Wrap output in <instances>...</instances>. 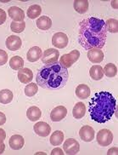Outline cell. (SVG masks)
Returning <instances> with one entry per match:
<instances>
[{
    "instance_id": "6da1fadb",
    "label": "cell",
    "mask_w": 118,
    "mask_h": 155,
    "mask_svg": "<svg viewBox=\"0 0 118 155\" xmlns=\"http://www.w3.org/2000/svg\"><path fill=\"white\" fill-rule=\"evenodd\" d=\"M107 30L105 22L96 17H89L80 23L78 42L82 48L89 50L103 48L106 41Z\"/></svg>"
},
{
    "instance_id": "7a4b0ae2",
    "label": "cell",
    "mask_w": 118,
    "mask_h": 155,
    "mask_svg": "<svg viewBox=\"0 0 118 155\" xmlns=\"http://www.w3.org/2000/svg\"><path fill=\"white\" fill-rule=\"evenodd\" d=\"M69 79L68 69L59 61L45 64L37 73V84L46 90L57 91L66 85Z\"/></svg>"
},
{
    "instance_id": "3957f363",
    "label": "cell",
    "mask_w": 118,
    "mask_h": 155,
    "mask_svg": "<svg viewBox=\"0 0 118 155\" xmlns=\"http://www.w3.org/2000/svg\"><path fill=\"white\" fill-rule=\"evenodd\" d=\"M116 109V101L108 91H100L94 94L89 102L90 118L97 123L109 121Z\"/></svg>"
},
{
    "instance_id": "277c9868",
    "label": "cell",
    "mask_w": 118,
    "mask_h": 155,
    "mask_svg": "<svg viewBox=\"0 0 118 155\" xmlns=\"http://www.w3.org/2000/svg\"><path fill=\"white\" fill-rule=\"evenodd\" d=\"M112 141H113V134L110 130L103 129L97 133V141L100 146H109Z\"/></svg>"
},
{
    "instance_id": "5b68a950",
    "label": "cell",
    "mask_w": 118,
    "mask_h": 155,
    "mask_svg": "<svg viewBox=\"0 0 118 155\" xmlns=\"http://www.w3.org/2000/svg\"><path fill=\"white\" fill-rule=\"evenodd\" d=\"M80 57V52L77 50H72V52H70L69 54H65L60 57L59 62L63 65L64 67H65L66 68H71L74 62H76L78 61Z\"/></svg>"
},
{
    "instance_id": "8992f818",
    "label": "cell",
    "mask_w": 118,
    "mask_h": 155,
    "mask_svg": "<svg viewBox=\"0 0 118 155\" xmlns=\"http://www.w3.org/2000/svg\"><path fill=\"white\" fill-rule=\"evenodd\" d=\"M63 147L65 153L68 155L77 154L80 150V145H79L78 141L73 138H68L65 141Z\"/></svg>"
},
{
    "instance_id": "52a82bcc",
    "label": "cell",
    "mask_w": 118,
    "mask_h": 155,
    "mask_svg": "<svg viewBox=\"0 0 118 155\" xmlns=\"http://www.w3.org/2000/svg\"><path fill=\"white\" fill-rule=\"evenodd\" d=\"M59 55V53L58 50L53 49V48H50V49L46 50L43 52V54L42 55V61L44 64L54 63V62L58 61Z\"/></svg>"
},
{
    "instance_id": "ba28073f",
    "label": "cell",
    "mask_w": 118,
    "mask_h": 155,
    "mask_svg": "<svg viewBox=\"0 0 118 155\" xmlns=\"http://www.w3.org/2000/svg\"><path fill=\"white\" fill-rule=\"evenodd\" d=\"M68 37L64 32H57L52 38V44L53 45L59 48V49H64L68 45Z\"/></svg>"
},
{
    "instance_id": "9c48e42d",
    "label": "cell",
    "mask_w": 118,
    "mask_h": 155,
    "mask_svg": "<svg viewBox=\"0 0 118 155\" xmlns=\"http://www.w3.org/2000/svg\"><path fill=\"white\" fill-rule=\"evenodd\" d=\"M67 114V109L64 106H58L52 110L50 114V119L53 122H59L65 118Z\"/></svg>"
},
{
    "instance_id": "30bf717a",
    "label": "cell",
    "mask_w": 118,
    "mask_h": 155,
    "mask_svg": "<svg viewBox=\"0 0 118 155\" xmlns=\"http://www.w3.org/2000/svg\"><path fill=\"white\" fill-rule=\"evenodd\" d=\"M79 136L82 141H86V142H90L94 139V136H95L94 130L89 125H84L80 129Z\"/></svg>"
},
{
    "instance_id": "8fae6325",
    "label": "cell",
    "mask_w": 118,
    "mask_h": 155,
    "mask_svg": "<svg viewBox=\"0 0 118 155\" xmlns=\"http://www.w3.org/2000/svg\"><path fill=\"white\" fill-rule=\"evenodd\" d=\"M33 130L37 136L42 137H48L51 132L50 125L45 122H37V124H35Z\"/></svg>"
},
{
    "instance_id": "7c38bea8",
    "label": "cell",
    "mask_w": 118,
    "mask_h": 155,
    "mask_svg": "<svg viewBox=\"0 0 118 155\" xmlns=\"http://www.w3.org/2000/svg\"><path fill=\"white\" fill-rule=\"evenodd\" d=\"M21 45H22L21 38L18 36L11 35L8 37V38L6 39V47L8 48V50L11 51H16L20 50Z\"/></svg>"
},
{
    "instance_id": "4fadbf2b",
    "label": "cell",
    "mask_w": 118,
    "mask_h": 155,
    "mask_svg": "<svg viewBox=\"0 0 118 155\" xmlns=\"http://www.w3.org/2000/svg\"><path fill=\"white\" fill-rule=\"evenodd\" d=\"M88 58L93 63H100L104 60V53L100 49L94 48L88 51Z\"/></svg>"
},
{
    "instance_id": "5bb4252c",
    "label": "cell",
    "mask_w": 118,
    "mask_h": 155,
    "mask_svg": "<svg viewBox=\"0 0 118 155\" xmlns=\"http://www.w3.org/2000/svg\"><path fill=\"white\" fill-rule=\"evenodd\" d=\"M8 14L9 17L12 19L14 21L16 22H21L25 18V13L22 9L16 6H12L10 7L8 10Z\"/></svg>"
},
{
    "instance_id": "9a60e30c",
    "label": "cell",
    "mask_w": 118,
    "mask_h": 155,
    "mask_svg": "<svg viewBox=\"0 0 118 155\" xmlns=\"http://www.w3.org/2000/svg\"><path fill=\"white\" fill-rule=\"evenodd\" d=\"M9 146L12 149L14 150H20L21 149L24 144H25V141H24V138L20 135H14L10 137L9 139Z\"/></svg>"
},
{
    "instance_id": "2e32d148",
    "label": "cell",
    "mask_w": 118,
    "mask_h": 155,
    "mask_svg": "<svg viewBox=\"0 0 118 155\" xmlns=\"http://www.w3.org/2000/svg\"><path fill=\"white\" fill-rule=\"evenodd\" d=\"M19 80L22 84H29L33 78V73L29 68H22L18 72Z\"/></svg>"
},
{
    "instance_id": "e0dca14e",
    "label": "cell",
    "mask_w": 118,
    "mask_h": 155,
    "mask_svg": "<svg viewBox=\"0 0 118 155\" xmlns=\"http://www.w3.org/2000/svg\"><path fill=\"white\" fill-rule=\"evenodd\" d=\"M41 57L42 50L39 47L34 46V47H32L30 50H28L27 58V60L30 62H35V61L40 59Z\"/></svg>"
},
{
    "instance_id": "ac0fdd59",
    "label": "cell",
    "mask_w": 118,
    "mask_h": 155,
    "mask_svg": "<svg viewBox=\"0 0 118 155\" xmlns=\"http://www.w3.org/2000/svg\"><path fill=\"white\" fill-rule=\"evenodd\" d=\"M86 114V107L85 104L82 102H77L73 107L72 115L75 119H82L84 117V115Z\"/></svg>"
},
{
    "instance_id": "d6986e66",
    "label": "cell",
    "mask_w": 118,
    "mask_h": 155,
    "mask_svg": "<svg viewBox=\"0 0 118 155\" xmlns=\"http://www.w3.org/2000/svg\"><path fill=\"white\" fill-rule=\"evenodd\" d=\"M27 116L28 119L30 121H32V122L37 121L42 116L41 110L39 109L37 107H35V106L31 107L28 108L27 112Z\"/></svg>"
},
{
    "instance_id": "ffe728a7",
    "label": "cell",
    "mask_w": 118,
    "mask_h": 155,
    "mask_svg": "<svg viewBox=\"0 0 118 155\" xmlns=\"http://www.w3.org/2000/svg\"><path fill=\"white\" fill-rule=\"evenodd\" d=\"M37 27L41 30H49L52 26V21L49 16H40L37 20Z\"/></svg>"
},
{
    "instance_id": "44dd1931",
    "label": "cell",
    "mask_w": 118,
    "mask_h": 155,
    "mask_svg": "<svg viewBox=\"0 0 118 155\" xmlns=\"http://www.w3.org/2000/svg\"><path fill=\"white\" fill-rule=\"evenodd\" d=\"M76 95L80 99H87L90 95V89L87 84H79L76 88Z\"/></svg>"
},
{
    "instance_id": "7402d4cb",
    "label": "cell",
    "mask_w": 118,
    "mask_h": 155,
    "mask_svg": "<svg viewBox=\"0 0 118 155\" xmlns=\"http://www.w3.org/2000/svg\"><path fill=\"white\" fill-rule=\"evenodd\" d=\"M88 0H76L74 1V9L79 14H84L88 9Z\"/></svg>"
},
{
    "instance_id": "603a6c76",
    "label": "cell",
    "mask_w": 118,
    "mask_h": 155,
    "mask_svg": "<svg viewBox=\"0 0 118 155\" xmlns=\"http://www.w3.org/2000/svg\"><path fill=\"white\" fill-rule=\"evenodd\" d=\"M89 75L92 78V79H94V80H100L104 75L102 67L100 65L93 66L89 70Z\"/></svg>"
},
{
    "instance_id": "cb8c5ba5",
    "label": "cell",
    "mask_w": 118,
    "mask_h": 155,
    "mask_svg": "<svg viewBox=\"0 0 118 155\" xmlns=\"http://www.w3.org/2000/svg\"><path fill=\"white\" fill-rule=\"evenodd\" d=\"M9 66L10 68L15 70V71H19L21 69L23 68V66H24V60L22 59V57L19 56V55H15L13 56L10 61H9Z\"/></svg>"
},
{
    "instance_id": "d4e9b609",
    "label": "cell",
    "mask_w": 118,
    "mask_h": 155,
    "mask_svg": "<svg viewBox=\"0 0 118 155\" xmlns=\"http://www.w3.org/2000/svg\"><path fill=\"white\" fill-rule=\"evenodd\" d=\"M50 143L53 146H59L64 141V134L60 130H55L50 137Z\"/></svg>"
},
{
    "instance_id": "484cf974",
    "label": "cell",
    "mask_w": 118,
    "mask_h": 155,
    "mask_svg": "<svg viewBox=\"0 0 118 155\" xmlns=\"http://www.w3.org/2000/svg\"><path fill=\"white\" fill-rule=\"evenodd\" d=\"M13 100V93L9 90H2L0 91V103L8 104Z\"/></svg>"
},
{
    "instance_id": "4316f807",
    "label": "cell",
    "mask_w": 118,
    "mask_h": 155,
    "mask_svg": "<svg viewBox=\"0 0 118 155\" xmlns=\"http://www.w3.org/2000/svg\"><path fill=\"white\" fill-rule=\"evenodd\" d=\"M42 12V8L38 5H31L27 9V16L30 19H35L38 17Z\"/></svg>"
},
{
    "instance_id": "83f0119b",
    "label": "cell",
    "mask_w": 118,
    "mask_h": 155,
    "mask_svg": "<svg viewBox=\"0 0 118 155\" xmlns=\"http://www.w3.org/2000/svg\"><path fill=\"white\" fill-rule=\"evenodd\" d=\"M103 73L107 77L113 78L117 74V68L113 63L106 64L105 67L104 68V69H103Z\"/></svg>"
},
{
    "instance_id": "f1b7e54d",
    "label": "cell",
    "mask_w": 118,
    "mask_h": 155,
    "mask_svg": "<svg viewBox=\"0 0 118 155\" xmlns=\"http://www.w3.org/2000/svg\"><path fill=\"white\" fill-rule=\"evenodd\" d=\"M105 27L108 32L116 33L118 32V21L116 19H109L105 22Z\"/></svg>"
},
{
    "instance_id": "f546056e",
    "label": "cell",
    "mask_w": 118,
    "mask_h": 155,
    "mask_svg": "<svg viewBox=\"0 0 118 155\" xmlns=\"http://www.w3.org/2000/svg\"><path fill=\"white\" fill-rule=\"evenodd\" d=\"M37 91H38L37 84L35 83H30L25 87V94H26V96H29V97L35 96Z\"/></svg>"
},
{
    "instance_id": "4dcf8cb0",
    "label": "cell",
    "mask_w": 118,
    "mask_h": 155,
    "mask_svg": "<svg viewBox=\"0 0 118 155\" xmlns=\"http://www.w3.org/2000/svg\"><path fill=\"white\" fill-rule=\"evenodd\" d=\"M26 28V22L23 21L21 22H16V21H12L10 24V29L11 31L16 33H21L25 30Z\"/></svg>"
},
{
    "instance_id": "1f68e13d",
    "label": "cell",
    "mask_w": 118,
    "mask_h": 155,
    "mask_svg": "<svg viewBox=\"0 0 118 155\" xmlns=\"http://www.w3.org/2000/svg\"><path fill=\"white\" fill-rule=\"evenodd\" d=\"M8 61V54L5 50H0V66H4Z\"/></svg>"
},
{
    "instance_id": "d6a6232c",
    "label": "cell",
    "mask_w": 118,
    "mask_h": 155,
    "mask_svg": "<svg viewBox=\"0 0 118 155\" xmlns=\"http://www.w3.org/2000/svg\"><path fill=\"white\" fill-rule=\"evenodd\" d=\"M6 18H7V15L5 13V11L4 9H0V25H2L5 22Z\"/></svg>"
},
{
    "instance_id": "836d02e7",
    "label": "cell",
    "mask_w": 118,
    "mask_h": 155,
    "mask_svg": "<svg viewBox=\"0 0 118 155\" xmlns=\"http://www.w3.org/2000/svg\"><path fill=\"white\" fill-rule=\"evenodd\" d=\"M64 153H63V151L61 150L60 148H59V147H56L55 149H53L52 152H51V155H63Z\"/></svg>"
},
{
    "instance_id": "e575fe53",
    "label": "cell",
    "mask_w": 118,
    "mask_h": 155,
    "mask_svg": "<svg viewBox=\"0 0 118 155\" xmlns=\"http://www.w3.org/2000/svg\"><path fill=\"white\" fill-rule=\"evenodd\" d=\"M5 138H6V133H5V131L3 129L0 128V143L4 142Z\"/></svg>"
},
{
    "instance_id": "d590c367",
    "label": "cell",
    "mask_w": 118,
    "mask_h": 155,
    "mask_svg": "<svg viewBox=\"0 0 118 155\" xmlns=\"http://www.w3.org/2000/svg\"><path fill=\"white\" fill-rule=\"evenodd\" d=\"M6 122V116L4 113L0 112V125H3Z\"/></svg>"
},
{
    "instance_id": "8d00e7d4",
    "label": "cell",
    "mask_w": 118,
    "mask_h": 155,
    "mask_svg": "<svg viewBox=\"0 0 118 155\" xmlns=\"http://www.w3.org/2000/svg\"><path fill=\"white\" fill-rule=\"evenodd\" d=\"M117 147H113L111 149H110L107 153V154H117Z\"/></svg>"
},
{
    "instance_id": "74e56055",
    "label": "cell",
    "mask_w": 118,
    "mask_h": 155,
    "mask_svg": "<svg viewBox=\"0 0 118 155\" xmlns=\"http://www.w3.org/2000/svg\"><path fill=\"white\" fill-rule=\"evenodd\" d=\"M5 145L4 144V142L0 143V154H2V153L5 152Z\"/></svg>"
}]
</instances>
